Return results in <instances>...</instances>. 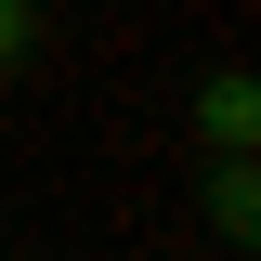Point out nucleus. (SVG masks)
<instances>
[{
    "instance_id": "2",
    "label": "nucleus",
    "mask_w": 261,
    "mask_h": 261,
    "mask_svg": "<svg viewBox=\"0 0 261 261\" xmlns=\"http://www.w3.org/2000/svg\"><path fill=\"white\" fill-rule=\"evenodd\" d=\"M13 53H27V13H13V0H0V65H13Z\"/></svg>"
},
{
    "instance_id": "1",
    "label": "nucleus",
    "mask_w": 261,
    "mask_h": 261,
    "mask_svg": "<svg viewBox=\"0 0 261 261\" xmlns=\"http://www.w3.org/2000/svg\"><path fill=\"white\" fill-rule=\"evenodd\" d=\"M209 144L248 157V79H209Z\"/></svg>"
}]
</instances>
